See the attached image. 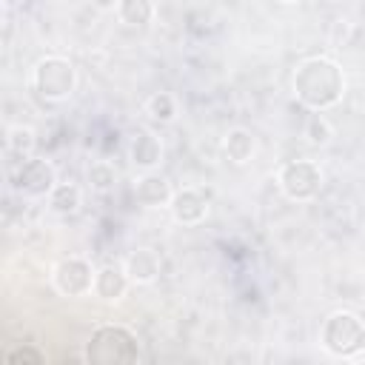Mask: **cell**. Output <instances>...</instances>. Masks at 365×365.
Returning <instances> with one entry per match:
<instances>
[{
	"label": "cell",
	"mask_w": 365,
	"mask_h": 365,
	"mask_svg": "<svg viewBox=\"0 0 365 365\" xmlns=\"http://www.w3.org/2000/svg\"><path fill=\"white\" fill-rule=\"evenodd\" d=\"M345 94V74L331 57H305L294 68V97L308 111H328Z\"/></svg>",
	"instance_id": "1"
},
{
	"label": "cell",
	"mask_w": 365,
	"mask_h": 365,
	"mask_svg": "<svg viewBox=\"0 0 365 365\" xmlns=\"http://www.w3.org/2000/svg\"><path fill=\"white\" fill-rule=\"evenodd\" d=\"M140 359L137 334L125 325H100L86 342V362L94 365H128Z\"/></svg>",
	"instance_id": "2"
},
{
	"label": "cell",
	"mask_w": 365,
	"mask_h": 365,
	"mask_svg": "<svg viewBox=\"0 0 365 365\" xmlns=\"http://www.w3.org/2000/svg\"><path fill=\"white\" fill-rule=\"evenodd\" d=\"M319 345L339 359H351L365 348V322L354 311H334L319 328Z\"/></svg>",
	"instance_id": "3"
},
{
	"label": "cell",
	"mask_w": 365,
	"mask_h": 365,
	"mask_svg": "<svg viewBox=\"0 0 365 365\" xmlns=\"http://www.w3.org/2000/svg\"><path fill=\"white\" fill-rule=\"evenodd\" d=\"M77 86V71L68 57L60 54H46L34 63L31 68V88L40 100L46 103H63L71 97Z\"/></svg>",
	"instance_id": "4"
},
{
	"label": "cell",
	"mask_w": 365,
	"mask_h": 365,
	"mask_svg": "<svg viewBox=\"0 0 365 365\" xmlns=\"http://www.w3.org/2000/svg\"><path fill=\"white\" fill-rule=\"evenodd\" d=\"M322 168L314 160H288L277 171L279 191L294 202H308L322 191Z\"/></svg>",
	"instance_id": "5"
},
{
	"label": "cell",
	"mask_w": 365,
	"mask_h": 365,
	"mask_svg": "<svg viewBox=\"0 0 365 365\" xmlns=\"http://www.w3.org/2000/svg\"><path fill=\"white\" fill-rule=\"evenodd\" d=\"M94 274H97V268L91 265V259H86L80 254H68L54 262L51 285L63 297H86L94 291Z\"/></svg>",
	"instance_id": "6"
},
{
	"label": "cell",
	"mask_w": 365,
	"mask_h": 365,
	"mask_svg": "<svg viewBox=\"0 0 365 365\" xmlns=\"http://www.w3.org/2000/svg\"><path fill=\"white\" fill-rule=\"evenodd\" d=\"M54 185H57V168L46 157H34L31 154V157L20 160L17 171L11 174V188L26 200L48 197Z\"/></svg>",
	"instance_id": "7"
},
{
	"label": "cell",
	"mask_w": 365,
	"mask_h": 365,
	"mask_svg": "<svg viewBox=\"0 0 365 365\" xmlns=\"http://www.w3.org/2000/svg\"><path fill=\"white\" fill-rule=\"evenodd\" d=\"M168 211H171L174 222H180V225H200L208 217V200L197 188H180V191H174Z\"/></svg>",
	"instance_id": "8"
},
{
	"label": "cell",
	"mask_w": 365,
	"mask_h": 365,
	"mask_svg": "<svg viewBox=\"0 0 365 365\" xmlns=\"http://www.w3.org/2000/svg\"><path fill=\"white\" fill-rule=\"evenodd\" d=\"M131 285H151L160 279V271H163V262H160V254L154 248H134L125 262H123Z\"/></svg>",
	"instance_id": "9"
},
{
	"label": "cell",
	"mask_w": 365,
	"mask_h": 365,
	"mask_svg": "<svg viewBox=\"0 0 365 365\" xmlns=\"http://www.w3.org/2000/svg\"><path fill=\"white\" fill-rule=\"evenodd\" d=\"M134 197H137V202L145 205V208H160V205H168V202H171L174 188H171V182H168L163 174H157V171H143V174L137 177V182H134Z\"/></svg>",
	"instance_id": "10"
},
{
	"label": "cell",
	"mask_w": 365,
	"mask_h": 365,
	"mask_svg": "<svg viewBox=\"0 0 365 365\" xmlns=\"http://www.w3.org/2000/svg\"><path fill=\"white\" fill-rule=\"evenodd\" d=\"M128 157H131V165L140 168V171H154L160 163H163V143L154 131H137L131 137V145H128Z\"/></svg>",
	"instance_id": "11"
},
{
	"label": "cell",
	"mask_w": 365,
	"mask_h": 365,
	"mask_svg": "<svg viewBox=\"0 0 365 365\" xmlns=\"http://www.w3.org/2000/svg\"><path fill=\"white\" fill-rule=\"evenodd\" d=\"M131 279L123 265H103L94 274V297L103 302H120L128 291Z\"/></svg>",
	"instance_id": "12"
},
{
	"label": "cell",
	"mask_w": 365,
	"mask_h": 365,
	"mask_svg": "<svg viewBox=\"0 0 365 365\" xmlns=\"http://www.w3.org/2000/svg\"><path fill=\"white\" fill-rule=\"evenodd\" d=\"M257 151V140L248 128H228L225 137H222V154L237 163V165H245Z\"/></svg>",
	"instance_id": "13"
},
{
	"label": "cell",
	"mask_w": 365,
	"mask_h": 365,
	"mask_svg": "<svg viewBox=\"0 0 365 365\" xmlns=\"http://www.w3.org/2000/svg\"><path fill=\"white\" fill-rule=\"evenodd\" d=\"M46 200H48V208H51L54 214L68 217V214H77V211H80V205H83V191H80L74 182H57Z\"/></svg>",
	"instance_id": "14"
},
{
	"label": "cell",
	"mask_w": 365,
	"mask_h": 365,
	"mask_svg": "<svg viewBox=\"0 0 365 365\" xmlns=\"http://www.w3.org/2000/svg\"><path fill=\"white\" fill-rule=\"evenodd\" d=\"M157 9H154V0H120L117 3V17L131 26V29H145L151 26Z\"/></svg>",
	"instance_id": "15"
},
{
	"label": "cell",
	"mask_w": 365,
	"mask_h": 365,
	"mask_svg": "<svg viewBox=\"0 0 365 365\" xmlns=\"http://www.w3.org/2000/svg\"><path fill=\"white\" fill-rule=\"evenodd\" d=\"M86 182L94 194H111L114 182H117V168L108 160H94L86 168Z\"/></svg>",
	"instance_id": "16"
},
{
	"label": "cell",
	"mask_w": 365,
	"mask_h": 365,
	"mask_svg": "<svg viewBox=\"0 0 365 365\" xmlns=\"http://www.w3.org/2000/svg\"><path fill=\"white\" fill-rule=\"evenodd\" d=\"M34 145H37V134H34L31 125H11L6 131V151L11 157L26 160V157L34 154Z\"/></svg>",
	"instance_id": "17"
},
{
	"label": "cell",
	"mask_w": 365,
	"mask_h": 365,
	"mask_svg": "<svg viewBox=\"0 0 365 365\" xmlns=\"http://www.w3.org/2000/svg\"><path fill=\"white\" fill-rule=\"evenodd\" d=\"M145 114H148L154 123L165 125V123H171V120L177 117V100H174L168 91H157V94H151V97L145 100Z\"/></svg>",
	"instance_id": "18"
},
{
	"label": "cell",
	"mask_w": 365,
	"mask_h": 365,
	"mask_svg": "<svg viewBox=\"0 0 365 365\" xmlns=\"http://www.w3.org/2000/svg\"><path fill=\"white\" fill-rule=\"evenodd\" d=\"M305 137L311 145H328L334 137V128L328 123V117H322V111H311V117L305 120Z\"/></svg>",
	"instance_id": "19"
},
{
	"label": "cell",
	"mask_w": 365,
	"mask_h": 365,
	"mask_svg": "<svg viewBox=\"0 0 365 365\" xmlns=\"http://www.w3.org/2000/svg\"><path fill=\"white\" fill-rule=\"evenodd\" d=\"M17 359H29V362H43V354H37V351H29V348L6 354V362H17Z\"/></svg>",
	"instance_id": "20"
},
{
	"label": "cell",
	"mask_w": 365,
	"mask_h": 365,
	"mask_svg": "<svg viewBox=\"0 0 365 365\" xmlns=\"http://www.w3.org/2000/svg\"><path fill=\"white\" fill-rule=\"evenodd\" d=\"M117 3H120V0H94V6H97L100 11H111V9H117Z\"/></svg>",
	"instance_id": "21"
},
{
	"label": "cell",
	"mask_w": 365,
	"mask_h": 365,
	"mask_svg": "<svg viewBox=\"0 0 365 365\" xmlns=\"http://www.w3.org/2000/svg\"><path fill=\"white\" fill-rule=\"evenodd\" d=\"M277 3H285V6H291V3H299V0H277Z\"/></svg>",
	"instance_id": "22"
}]
</instances>
